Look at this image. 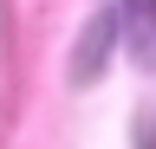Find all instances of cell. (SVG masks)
<instances>
[{
	"instance_id": "1",
	"label": "cell",
	"mask_w": 156,
	"mask_h": 149,
	"mask_svg": "<svg viewBox=\"0 0 156 149\" xmlns=\"http://www.w3.org/2000/svg\"><path fill=\"white\" fill-rule=\"evenodd\" d=\"M111 46H117V13L104 7V13H91V26L78 32V52H72V84H78V91H85L98 71H104Z\"/></svg>"
},
{
	"instance_id": "2",
	"label": "cell",
	"mask_w": 156,
	"mask_h": 149,
	"mask_svg": "<svg viewBox=\"0 0 156 149\" xmlns=\"http://www.w3.org/2000/svg\"><path fill=\"white\" fill-rule=\"evenodd\" d=\"M143 149H156V123H150V130H143Z\"/></svg>"
}]
</instances>
